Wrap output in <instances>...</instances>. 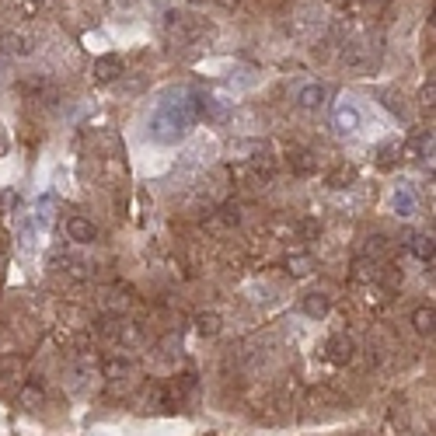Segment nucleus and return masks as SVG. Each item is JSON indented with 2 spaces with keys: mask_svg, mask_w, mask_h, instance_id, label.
I'll list each match as a JSON object with an SVG mask.
<instances>
[{
  "mask_svg": "<svg viewBox=\"0 0 436 436\" xmlns=\"http://www.w3.org/2000/svg\"><path fill=\"white\" fill-rule=\"evenodd\" d=\"M391 202H394V213H398V216H415V209H419V202H415V195H412L408 185H398Z\"/></svg>",
  "mask_w": 436,
  "mask_h": 436,
  "instance_id": "obj_5",
  "label": "nucleus"
},
{
  "mask_svg": "<svg viewBox=\"0 0 436 436\" xmlns=\"http://www.w3.org/2000/svg\"><path fill=\"white\" fill-rule=\"evenodd\" d=\"M102 373H105L108 380H122V377L129 373V363H126L122 356H108V360L102 363Z\"/></svg>",
  "mask_w": 436,
  "mask_h": 436,
  "instance_id": "obj_11",
  "label": "nucleus"
},
{
  "mask_svg": "<svg viewBox=\"0 0 436 436\" xmlns=\"http://www.w3.org/2000/svg\"><path fill=\"white\" fill-rule=\"evenodd\" d=\"M195 112H199V105L188 102V98H181V102H161V108L150 119V136L157 143H178L185 136V129L195 122Z\"/></svg>",
  "mask_w": 436,
  "mask_h": 436,
  "instance_id": "obj_1",
  "label": "nucleus"
},
{
  "mask_svg": "<svg viewBox=\"0 0 436 436\" xmlns=\"http://www.w3.org/2000/svg\"><path fill=\"white\" fill-rule=\"evenodd\" d=\"M122 74V60L119 56H98L95 60V81L98 84H112Z\"/></svg>",
  "mask_w": 436,
  "mask_h": 436,
  "instance_id": "obj_3",
  "label": "nucleus"
},
{
  "mask_svg": "<svg viewBox=\"0 0 436 436\" xmlns=\"http://www.w3.org/2000/svg\"><path fill=\"white\" fill-rule=\"evenodd\" d=\"M42 398H46V394H42V384H39V380H25V387H22V405H25L29 412H35V408L42 405Z\"/></svg>",
  "mask_w": 436,
  "mask_h": 436,
  "instance_id": "obj_9",
  "label": "nucleus"
},
{
  "mask_svg": "<svg viewBox=\"0 0 436 436\" xmlns=\"http://www.w3.org/2000/svg\"><path fill=\"white\" fill-rule=\"evenodd\" d=\"M4 53H11V56H32V42L25 35H4Z\"/></svg>",
  "mask_w": 436,
  "mask_h": 436,
  "instance_id": "obj_12",
  "label": "nucleus"
},
{
  "mask_svg": "<svg viewBox=\"0 0 436 436\" xmlns=\"http://www.w3.org/2000/svg\"><path fill=\"white\" fill-rule=\"evenodd\" d=\"M433 321H436L433 307H415V314H412V325H415V332L429 335V332H433Z\"/></svg>",
  "mask_w": 436,
  "mask_h": 436,
  "instance_id": "obj_13",
  "label": "nucleus"
},
{
  "mask_svg": "<svg viewBox=\"0 0 436 436\" xmlns=\"http://www.w3.org/2000/svg\"><path fill=\"white\" fill-rule=\"evenodd\" d=\"M353 353H356V342L346 339V335H335V339L328 342V360H332V363H349Z\"/></svg>",
  "mask_w": 436,
  "mask_h": 436,
  "instance_id": "obj_4",
  "label": "nucleus"
},
{
  "mask_svg": "<svg viewBox=\"0 0 436 436\" xmlns=\"http://www.w3.org/2000/svg\"><path fill=\"white\" fill-rule=\"evenodd\" d=\"M335 126H339V133H353V129L360 126V112L342 102V105L335 108Z\"/></svg>",
  "mask_w": 436,
  "mask_h": 436,
  "instance_id": "obj_7",
  "label": "nucleus"
},
{
  "mask_svg": "<svg viewBox=\"0 0 436 436\" xmlns=\"http://www.w3.org/2000/svg\"><path fill=\"white\" fill-rule=\"evenodd\" d=\"M224 220H227V224H238V220H241V209L227 202V206H224Z\"/></svg>",
  "mask_w": 436,
  "mask_h": 436,
  "instance_id": "obj_15",
  "label": "nucleus"
},
{
  "mask_svg": "<svg viewBox=\"0 0 436 436\" xmlns=\"http://www.w3.org/2000/svg\"><path fill=\"white\" fill-rule=\"evenodd\" d=\"M408 248H412L415 259H422V262L433 266V238H429V234H412V238H408Z\"/></svg>",
  "mask_w": 436,
  "mask_h": 436,
  "instance_id": "obj_8",
  "label": "nucleus"
},
{
  "mask_svg": "<svg viewBox=\"0 0 436 436\" xmlns=\"http://www.w3.org/2000/svg\"><path fill=\"white\" fill-rule=\"evenodd\" d=\"M304 314L307 318H325L328 314V297L325 293H307L304 297Z\"/></svg>",
  "mask_w": 436,
  "mask_h": 436,
  "instance_id": "obj_10",
  "label": "nucleus"
},
{
  "mask_svg": "<svg viewBox=\"0 0 436 436\" xmlns=\"http://www.w3.org/2000/svg\"><path fill=\"white\" fill-rule=\"evenodd\" d=\"M380 164H384V168L394 164V147H380Z\"/></svg>",
  "mask_w": 436,
  "mask_h": 436,
  "instance_id": "obj_16",
  "label": "nucleus"
},
{
  "mask_svg": "<svg viewBox=\"0 0 436 436\" xmlns=\"http://www.w3.org/2000/svg\"><path fill=\"white\" fill-rule=\"evenodd\" d=\"M325 98H328L325 84H307V88H300V91H297V102H300L304 108H321V105H325Z\"/></svg>",
  "mask_w": 436,
  "mask_h": 436,
  "instance_id": "obj_6",
  "label": "nucleus"
},
{
  "mask_svg": "<svg viewBox=\"0 0 436 436\" xmlns=\"http://www.w3.org/2000/svg\"><path fill=\"white\" fill-rule=\"evenodd\" d=\"M195 332L206 335V339H213L216 332H220V318H216V314H199L195 318Z\"/></svg>",
  "mask_w": 436,
  "mask_h": 436,
  "instance_id": "obj_14",
  "label": "nucleus"
},
{
  "mask_svg": "<svg viewBox=\"0 0 436 436\" xmlns=\"http://www.w3.org/2000/svg\"><path fill=\"white\" fill-rule=\"evenodd\" d=\"M67 238L77 241V245H91L98 238V231H95V224L88 220V216H70L67 220Z\"/></svg>",
  "mask_w": 436,
  "mask_h": 436,
  "instance_id": "obj_2",
  "label": "nucleus"
}]
</instances>
